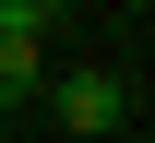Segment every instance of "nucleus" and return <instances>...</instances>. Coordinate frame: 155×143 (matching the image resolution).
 <instances>
[{
	"label": "nucleus",
	"mask_w": 155,
	"mask_h": 143,
	"mask_svg": "<svg viewBox=\"0 0 155 143\" xmlns=\"http://www.w3.org/2000/svg\"><path fill=\"white\" fill-rule=\"evenodd\" d=\"M24 96H48V60L36 48H0V107H24Z\"/></svg>",
	"instance_id": "nucleus-2"
},
{
	"label": "nucleus",
	"mask_w": 155,
	"mask_h": 143,
	"mask_svg": "<svg viewBox=\"0 0 155 143\" xmlns=\"http://www.w3.org/2000/svg\"><path fill=\"white\" fill-rule=\"evenodd\" d=\"M48 107H60V131L107 143L119 119H131V83H119V72H60V83H48Z\"/></svg>",
	"instance_id": "nucleus-1"
}]
</instances>
